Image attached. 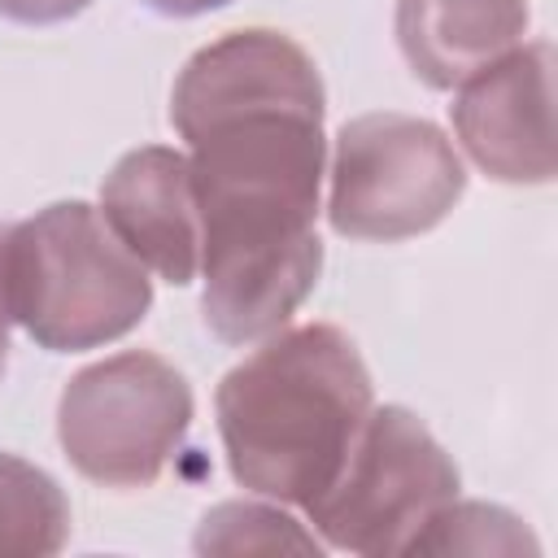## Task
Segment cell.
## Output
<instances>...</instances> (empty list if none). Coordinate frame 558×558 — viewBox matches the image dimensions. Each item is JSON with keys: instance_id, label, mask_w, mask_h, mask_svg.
Masks as SVG:
<instances>
[{"instance_id": "6da1fadb", "label": "cell", "mask_w": 558, "mask_h": 558, "mask_svg": "<svg viewBox=\"0 0 558 558\" xmlns=\"http://www.w3.org/2000/svg\"><path fill=\"white\" fill-rule=\"evenodd\" d=\"M201 214V310L218 340L288 327L323 270L314 231L327 174L323 109H248L187 140Z\"/></svg>"}, {"instance_id": "7a4b0ae2", "label": "cell", "mask_w": 558, "mask_h": 558, "mask_svg": "<svg viewBox=\"0 0 558 558\" xmlns=\"http://www.w3.org/2000/svg\"><path fill=\"white\" fill-rule=\"evenodd\" d=\"M371 410V371L331 323L279 327L214 392L231 480L301 510L327 493Z\"/></svg>"}, {"instance_id": "3957f363", "label": "cell", "mask_w": 558, "mask_h": 558, "mask_svg": "<svg viewBox=\"0 0 558 558\" xmlns=\"http://www.w3.org/2000/svg\"><path fill=\"white\" fill-rule=\"evenodd\" d=\"M0 279L9 318L48 353H83L135 331L153 305L148 270L118 244L100 209L57 201L4 222Z\"/></svg>"}, {"instance_id": "277c9868", "label": "cell", "mask_w": 558, "mask_h": 558, "mask_svg": "<svg viewBox=\"0 0 558 558\" xmlns=\"http://www.w3.org/2000/svg\"><path fill=\"white\" fill-rule=\"evenodd\" d=\"M192 410V388L166 357L126 349L83 366L61 388L57 440L83 480L148 488L179 453Z\"/></svg>"}, {"instance_id": "5b68a950", "label": "cell", "mask_w": 558, "mask_h": 558, "mask_svg": "<svg viewBox=\"0 0 558 558\" xmlns=\"http://www.w3.org/2000/svg\"><path fill=\"white\" fill-rule=\"evenodd\" d=\"M327 222L344 240H410L432 231L466 192L453 140L414 113H362L336 131Z\"/></svg>"}, {"instance_id": "8992f818", "label": "cell", "mask_w": 558, "mask_h": 558, "mask_svg": "<svg viewBox=\"0 0 558 558\" xmlns=\"http://www.w3.org/2000/svg\"><path fill=\"white\" fill-rule=\"evenodd\" d=\"M458 497V466L405 405L371 410L327 493L305 506L314 532L344 554H405L423 519Z\"/></svg>"}, {"instance_id": "52a82bcc", "label": "cell", "mask_w": 558, "mask_h": 558, "mask_svg": "<svg viewBox=\"0 0 558 558\" xmlns=\"http://www.w3.org/2000/svg\"><path fill=\"white\" fill-rule=\"evenodd\" d=\"M453 135L497 183L554 179V44L527 39L453 87Z\"/></svg>"}, {"instance_id": "ba28073f", "label": "cell", "mask_w": 558, "mask_h": 558, "mask_svg": "<svg viewBox=\"0 0 558 558\" xmlns=\"http://www.w3.org/2000/svg\"><path fill=\"white\" fill-rule=\"evenodd\" d=\"M327 109L314 57L279 31H231L205 44L170 87V126L192 140L218 118L248 109Z\"/></svg>"}, {"instance_id": "9c48e42d", "label": "cell", "mask_w": 558, "mask_h": 558, "mask_svg": "<svg viewBox=\"0 0 558 558\" xmlns=\"http://www.w3.org/2000/svg\"><path fill=\"white\" fill-rule=\"evenodd\" d=\"M100 218L118 244L157 279L183 288L201 266V214L187 153L144 144L118 157L100 183Z\"/></svg>"}, {"instance_id": "30bf717a", "label": "cell", "mask_w": 558, "mask_h": 558, "mask_svg": "<svg viewBox=\"0 0 558 558\" xmlns=\"http://www.w3.org/2000/svg\"><path fill=\"white\" fill-rule=\"evenodd\" d=\"M527 0H397V48L418 83L453 92L523 44Z\"/></svg>"}, {"instance_id": "8fae6325", "label": "cell", "mask_w": 558, "mask_h": 558, "mask_svg": "<svg viewBox=\"0 0 558 558\" xmlns=\"http://www.w3.org/2000/svg\"><path fill=\"white\" fill-rule=\"evenodd\" d=\"M70 536L61 484L26 458L0 453V554H57Z\"/></svg>"}, {"instance_id": "7c38bea8", "label": "cell", "mask_w": 558, "mask_h": 558, "mask_svg": "<svg viewBox=\"0 0 558 558\" xmlns=\"http://www.w3.org/2000/svg\"><path fill=\"white\" fill-rule=\"evenodd\" d=\"M405 554H541V541L506 506L449 497L405 541Z\"/></svg>"}, {"instance_id": "4fadbf2b", "label": "cell", "mask_w": 558, "mask_h": 558, "mask_svg": "<svg viewBox=\"0 0 558 558\" xmlns=\"http://www.w3.org/2000/svg\"><path fill=\"white\" fill-rule=\"evenodd\" d=\"M201 554H318V536L305 532L288 510L266 501H222L214 506L192 541Z\"/></svg>"}, {"instance_id": "5bb4252c", "label": "cell", "mask_w": 558, "mask_h": 558, "mask_svg": "<svg viewBox=\"0 0 558 558\" xmlns=\"http://www.w3.org/2000/svg\"><path fill=\"white\" fill-rule=\"evenodd\" d=\"M92 0H0V17L22 22V26H52L74 13H83Z\"/></svg>"}, {"instance_id": "9a60e30c", "label": "cell", "mask_w": 558, "mask_h": 558, "mask_svg": "<svg viewBox=\"0 0 558 558\" xmlns=\"http://www.w3.org/2000/svg\"><path fill=\"white\" fill-rule=\"evenodd\" d=\"M140 4L153 9V13H161V17H201V13L222 9L231 0H140Z\"/></svg>"}, {"instance_id": "2e32d148", "label": "cell", "mask_w": 558, "mask_h": 558, "mask_svg": "<svg viewBox=\"0 0 558 558\" xmlns=\"http://www.w3.org/2000/svg\"><path fill=\"white\" fill-rule=\"evenodd\" d=\"M0 240H4V222H0ZM9 305H4V279H0V375H4V362H9Z\"/></svg>"}]
</instances>
